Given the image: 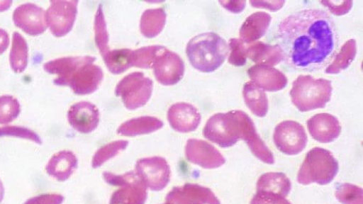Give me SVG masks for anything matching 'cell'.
<instances>
[{
    "label": "cell",
    "mask_w": 363,
    "mask_h": 204,
    "mask_svg": "<svg viewBox=\"0 0 363 204\" xmlns=\"http://www.w3.org/2000/svg\"><path fill=\"white\" fill-rule=\"evenodd\" d=\"M277 41L284 60L296 71L318 72L335 57L339 47L336 25L322 10L305 9L279 23Z\"/></svg>",
    "instance_id": "obj_1"
},
{
    "label": "cell",
    "mask_w": 363,
    "mask_h": 204,
    "mask_svg": "<svg viewBox=\"0 0 363 204\" xmlns=\"http://www.w3.org/2000/svg\"><path fill=\"white\" fill-rule=\"evenodd\" d=\"M226 41L213 32L199 34L192 38L186 47L191 64L203 73L216 72L224 63L228 55Z\"/></svg>",
    "instance_id": "obj_2"
},
{
    "label": "cell",
    "mask_w": 363,
    "mask_h": 204,
    "mask_svg": "<svg viewBox=\"0 0 363 204\" xmlns=\"http://www.w3.org/2000/svg\"><path fill=\"white\" fill-rule=\"evenodd\" d=\"M332 81L301 75L293 82L290 91L292 103L301 112L324 108L331 100Z\"/></svg>",
    "instance_id": "obj_3"
},
{
    "label": "cell",
    "mask_w": 363,
    "mask_h": 204,
    "mask_svg": "<svg viewBox=\"0 0 363 204\" xmlns=\"http://www.w3.org/2000/svg\"><path fill=\"white\" fill-rule=\"evenodd\" d=\"M339 171V164L333 153L325 149L315 147L306 154L298 176V183L308 185L331 183Z\"/></svg>",
    "instance_id": "obj_4"
},
{
    "label": "cell",
    "mask_w": 363,
    "mask_h": 204,
    "mask_svg": "<svg viewBox=\"0 0 363 204\" xmlns=\"http://www.w3.org/2000/svg\"><path fill=\"white\" fill-rule=\"evenodd\" d=\"M95 60V57H91L72 68L65 76L56 78L54 83L59 86L70 87L77 95L94 93L100 87L104 77L101 67L94 64Z\"/></svg>",
    "instance_id": "obj_5"
},
{
    "label": "cell",
    "mask_w": 363,
    "mask_h": 204,
    "mask_svg": "<svg viewBox=\"0 0 363 204\" xmlns=\"http://www.w3.org/2000/svg\"><path fill=\"white\" fill-rule=\"evenodd\" d=\"M203 135L223 148L234 146L241 140V124L238 110L217 113L208 120Z\"/></svg>",
    "instance_id": "obj_6"
},
{
    "label": "cell",
    "mask_w": 363,
    "mask_h": 204,
    "mask_svg": "<svg viewBox=\"0 0 363 204\" xmlns=\"http://www.w3.org/2000/svg\"><path fill=\"white\" fill-rule=\"evenodd\" d=\"M153 84V81L143 73H132L118 84L115 95L121 98L128 110H135L145 106L150 100Z\"/></svg>",
    "instance_id": "obj_7"
},
{
    "label": "cell",
    "mask_w": 363,
    "mask_h": 204,
    "mask_svg": "<svg viewBox=\"0 0 363 204\" xmlns=\"http://www.w3.org/2000/svg\"><path fill=\"white\" fill-rule=\"evenodd\" d=\"M78 3L77 0H52L45 16L47 25L54 36L62 38L72 30Z\"/></svg>",
    "instance_id": "obj_8"
},
{
    "label": "cell",
    "mask_w": 363,
    "mask_h": 204,
    "mask_svg": "<svg viewBox=\"0 0 363 204\" xmlns=\"http://www.w3.org/2000/svg\"><path fill=\"white\" fill-rule=\"evenodd\" d=\"M274 142L277 148L288 156H296L306 148L308 136L298 123L284 121L275 128Z\"/></svg>",
    "instance_id": "obj_9"
},
{
    "label": "cell",
    "mask_w": 363,
    "mask_h": 204,
    "mask_svg": "<svg viewBox=\"0 0 363 204\" xmlns=\"http://www.w3.org/2000/svg\"><path fill=\"white\" fill-rule=\"evenodd\" d=\"M135 173L147 188L161 191L170 181L171 169L166 159L162 157L145 158L136 164Z\"/></svg>",
    "instance_id": "obj_10"
},
{
    "label": "cell",
    "mask_w": 363,
    "mask_h": 204,
    "mask_svg": "<svg viewBox=\"0 0 363 204\" xmlns=\"http://www.w3.org/2000/svg\"><path fill=\"white\" fill-rule=\"evenodd\" d=\"M153 68L156 79L164 86H172L177 84L185 74L184 60L167 48L157 57Z\"/></svg>",
    "instance_id": "obj_11"
},
{
    "label": "cell",
    "mask_w": 363,
    "mask_h": 204,
    "mask_svg": "<svg viewBox=\"0 0 363 204\" xmlns=\"http://www.w3.org/2000/svg\"><path fill=\"white\" fill-rule=\"evenodd\" d=\"M46 13L33 4H26L16 8L13 13V21L16 27L30 36L43 33L47 28Z\"/></svg>",
    "instance_id": "obj_12"
},
{
    "label": "cell",
    "mask_w": 363,
    "mask_h": 204,
    "mask_svg": "<svg viewBox=\"0 0 363 204\" xmlns=\"http://www.w3.org/2000/svg\"><path fill=\"white\" fill-rule=\"evenodd\" d=\"M186 157L189 162L205 169H216L225 163L220 151L203 140H189L186 146Z\"/></svg>",
    "instance_id": "obj_13"
},
{
    "label": "cell",
    "mask_w": 363,
    "mask_h": 204,
    "mask_svg": "<svg viewBox=\"0 0 363 204\" xmlns=\"http://www.w3.org/2000/svg\"><path fill=\"white\" fill-rule=\"evenodd\" d=\"M169 204H221L218 197L207 187L186 183L175 187L167 196Z\"/></svg>",
    "instance_id": "obj_14"
},
{
    "label": "cell",
    "mask_w": 363,
    "mask_h": 204,
    "mask_svg": "<svg viewBox=\"0 0 363 204\" xmlns=\"http://www.w3.org/2000/svg\"><path fill=\"white\" fill-rule=\"evenodd\" d=\"M241 124V140L250 147L253 155L268 164H274L273 153L257 133L252 119L243 111L238 110Z\"/></svg>",
    "instance_id": "obj_15"
},
{
    "label": "cell",
    "mask_w": 363,
    "mask_h": 204,
    "mask_svg": "<svg viewBox=\"0 0 363 204\" xmlns=\"http://www.w3.org/2000/svg\"><path fill=\"white\" fill-rule=\"evenodd\" d=\"M124 183L112 195L109 204H144L147 199V187L135 171L124 174Z\"/></svg>",
    "instance_id": "obj_16"
},
{
    "label": "cell",
    "mask_w": 363,
    "mask_h": 204,
    "mask_svg": "<svg viewBox=\"0 0 363 204\" xmlns=\"http://www.w3.org/2000/svg\"><path fill=\"white\" fill-rule=\"evenodd\" d=\"M68 120L75 130L88 134L93 132L100 123V111L91 102L80 101L70 108Z\"/></svg>",
    "instance_id": "obj_17"
},
{
    "label": "cell",
    "mask_w": 363,
    "mask_h": 204,
    "mask_svg": "<svg viewBox=\"0 0 363 204\" xmlns=\"http://www.w3.org/2000/svg\"><path fill=\"white\" fill-rule=\"evenodd\" d=\"M313 139L320 143H331L338 139L342 128L335 116L319 113L311 117L307 123Z\"/></svg>",
    "instance_id": "obj_18"
},
{
    "label": "cell",
    "mask_w": 363,
    "mask_h": 204,
    "mask_svg": "<svg viewBox=\"0 0 363 204\" xmlns=\"http://www.w3.org/2000/svg\"><path fill=\"white\" fill-rule=\"evenodd\" d=\"M168 120L174 130L184 133L190 132L199 127L201 115L192 105L179 102L169 108Z\"/></svg>",
    "instance_id": "obj_19"
},
{
    "label": "cell",
    "mask_w": 363,
    "mask_h": 204,
    "mask_svg": "<svg viewBox=\"0 0 363 204\" xmlns=\"http://www.w3.org/2000/svg\"><path fill=\"white\" fill-rule=\"evenodd\" d=\"M247 75L262 90L277 92L284 89L288 84L286 76L273 67L262 64L252 66Z\"/></svg>",
    "instance_id": "obj_20"
},
{
    "label": "cell",
    "mask_w": 363,
    "mask_h": 204,
    "mask_svg": "<svg viewBox=\"0 0 363 204\" xmlns=\"http://www.w3.org/2000/svg\"><path fill=\"white\" fill-rule=\"evenodd\" d=\"M78 160L74 153L62 150L55 154L48 162L45 170L48 176L58 181H67L75 172Z\"/></svg>",
    "instance_id": "obj_21"
},
{
    "label": "cell",
    "mask_w": 363,
    "mask_h": 204,
    "mask_svg": "<svg viewBox=\"0 0 363 204\" xmlns=\"http://www.w3.org/2000/svg\"><path fill=\"white\" fill-rule=\"evenodd\" d=\"M270 14L258 11L250 15L242 25L240 30V40L243 43H252L267 33L271 22Z\"/></svg>",
    "instance_id": "obj_22"
},
{
    "label": "cell",
    "mask_w": 363,
    "mask_h": 204,
    "mask_svg": "<svg viewBox=\"0 0 363 204\" xmlns=\"http://www.w3.org/2000/svg\"><path fill=\"white\" fill-rule=\"evenodd\" d=\"M247 57L257 64L275 66L284 61V53L278 45L257 42L246 48Z\"/></svg>",
    "instance_id": "obj_23"
},
{
    "label": "cell",
    "mask_w": 363,
    "mask_h": 204,
    "mask_svg": "<svg viewBox=\"0 0 363 204\" xmlns=\"http://www.w3.org/2000/svg\"><path fill=\"white\" fill-rule=\"evenodd\" d=\"M164 124L157 118L142 116L132 118L124 123L118 130V133L123 136H133L150 134L162 128Z\"/></svg>",
    "instance_id": "obj_24"
},
{
    "label": "cell",
    "mask_w": 363,
    "mask_h": 204,
    "mask_svg": "<svg viewBox=\"0 0 363 204\" xmlns=\"http://www.w3.org/2000/svg\"><path fill=\"white\" fill-rule=\"evenodd\" d=\"M245 103L257 117H265L269 111V99L263 90L253 81L245 84L242 91Z\"/></svg>",
    "instance_id": "obj_25"
},
{
    "label": "cell",
    "mask_w": 363,
    "mask_h": 204,
    "mask_svg": "<svg viewBox=\"0 0 363 204\" xmlns=\"http://www.w3.org/2000/svg\"><path fill=\"white\" fill-rule=\"evenodd\" d=\"M291 190L289 178L283 173L263 174L258 180L257 191L286 198Z\"/></svg>",
    "instance_id": "obj_26"
},
{
    "label": "cell",
    "mask_w": 363,
    "mask_h": 204,
    "mask_svg": "<svg viewBox=\"0 0 363 204\" xmlns=\"http://www.w3.org/2000/svg\"><path fill=\"white\" fill-rule=\"evenodd\" d=\"M167 15L163 8L147 9L141 16L140 30L143 35L152 39L159 35L167 23Z\"/></svg>",
    "instance_id": "obj_27"
},
{
    "label": "cell",
    "mask_w": 363,
    "mask_h": 204,
    "mask_svg": "<svg viewBox=\"0 0 363 204\" xmlns=\"http://www.w3.org/2000/svg\"><path fill=\"white\" fill-rule=\"evenodd\" d=\"M10 64L15 74L23 73L28 66V46L21 34L15 31L9 57Z\"/></svg>",
    "instance_id": "obj_28"
},
{
    "label": "cell",
    "mask_w": 363,
    "mask_h": 204,
    "mask_svg": "<svg viewBox=\"0 0 363 204\" xmlns=\"http://www.w3.org/2000/svg\"><path fill=\"white\" fill-rule=\"evenodd\" d=\"M357 53V42L352 39L346 42L341 47L340 52L335 57L325 72L328 74H337L347 68L354 62Z\"/></svg>",
    "instance_id": "obj_29"
},
{
    "label": "cell",
    "mask_w": 363,
    "mask_h": 204,
    "mask_svg": "<svg viewBox=\"0 0 363 204\" xmlns=\"http://www.w3.org/2000/svg\"><path fill=\"white\" fill-rule=\"evenodd\" d=\"M166 47L160 45L143 47L137 50H131L130 56V67L150 69L157 57Z\"/></svg>",
    "instance_id": "obj_30"
},
{
    "label": "cell",
    "mask_w": 363,
    "mask_h": 204,
    "mask_svg": "<svg viewBox=\"0 0 363 204\" xmlns=\"http://www.w3.org/2000/svg\"><path fill=\"white\" fill-rule=\"evenodd\" d=\"M131 50H110L103 57L108 71L113 74L119 75L130 67V56Z\"/></svg>",
    "instance_id": "obj_31"
},
{
    "label": "cell",
    "mask_w": 363,
    "mask_h": 204,
    "mask_svg": "<svg viewBox=\"0 0 363 204\" xmlns=\"http://www.w3.org/2000/svg\"><path fill=\"white\" fill-rule=\"evenodd\" d=\"M95 43L104 57L110 51L109 35L102 5L99 6L94 19Z\"/></svg>",
    "instance_id": "obj_32"
},
{
    "label": "cell",
    "mask_w": 363,
    "mask_h": 204,
    "mask_svg": "<svg viewBox=\"0 0 363 204\" xmlns=\"http://www.w3.org/2000/svg\"><path fill=\"white\" fill-rule=\"evenodd\" d=\"M128 145V142L127 141H117L102 147L95 153L92 160V166L94 169L101 167L108 160L117 157L121 152L126 149Z\"/></svg>",
    "instance_id": "obj_33"
},
{
    "label": "cell",
    "mask_w": 363,
    "mask_h": 204,
    "mask_svg": "<svg viewBox=\"0 0 363 204\" xmlns=\"http://www.w3.org/2000/svg\"><path fill=\"white\" fill-rule=\"evenodd\" d=\"M21 112L20 102L11 96H0V125L9 124Z\"/></svg>",
    "instance_id": "obj_34"
},
{
    "label": "cell",
    "mask_w": 363,
    "mask_h": 204,
    "mask_svg": "<svg viewBox=\"0 0 363 204\" xmlns=\"http://www.w3.org/2000/svg\"><path fill=\"white\" fill-rule=\"evenodd\" d=\"M335 196L342 204H363L362 189L354 184H340L337 188Z\"/></svg>",
    "instance_id": "obj_35"
},
{
    "label": "cell",
    "mask_w": 363,
    "mask_h": 204,
    "mask_svg": "<svg viewBox=\"0 0 363 204\" xmlns=\"http://www.w3.org/2000/svg\"><path fill=\"white\" fill-rule=\"evenodd\" d=\"M4 136H13V137L30 140L36 144H42L43 142L40 136L34 131L23 127L6 126L0 128V138Z\"/></svg>",
    "instance_id": "obj_36"
},
{
    "label": "cell",
    "mask_w": 363,
    "mask_h": 204,
    "mask_svg": "<svg viewBox=\"0 0 363 204\" xmlns=\"http://www.w3.org/2000/svg\"><path fill=\"white\" fill-rule=\"evenodd\" d=\"M229 48L230 53L228 57V62L237 67L243 66L247 62L246 48L240 39H230L229 40Z\"/></svg>",
    "instance_id": "obj_37"
},
{
    "label": "cell",
    "mask_w": 363,
    "mask_h": 204,
    "mask_svg": "<svg viewBox=\"0 0 363 204\" xmlns=\"http://www.w3.org/2000/svg\"><path fill=\"white\" fill-rule=\"evenodd\" d=\"M250 204H292L286 198L277 195L258 192L255 195Z\"/></svg>",
    "instance_id": "obj_38"
},
{
    "label": "cell",
    "mask_w": 363,
    "mask_h": 204,
    "mask_svg": "<svg viewBox=\"0 0 363 204\" xmlns=\"http://www.w3.org/2000/svg\"><path fill=\"white\" fill-rule=\"evenodd\" d=\"M320 3L336 16L348 13L353 6V1H321Z\"/></svg>",
    "instance_id": "obj_39"
},
{
    "label": "cell",
    "mask_w": 363,
    "mask_h": 204,
    "mask_svg": "<svg viewBox=\"0 0 363 204\" xmlns=\"http://www.w3.org/2000/svg\"><path fill=\"white\" fill-rule=\"evenodd\" d=\"M64 199L58 194H43L28 199L23 204H62Z\"/></svg>",
    "instance_id": "obj_40"
},
{
    "label": "cell",
    "mask_w": 363,
    "mask_h": 204,
    "mask_svg": "<svg viewBox=\"0 0 363 204\" xmlns=\"http://www.w3.org/2000/svg\"><path fill=\"white\" fill-rule=\"evenodd\" d=\"M251 5L255 8H262L268 9L271 11H277L281 9L285 1H250Z\"/></svg>",
    "instance_id": "obj_41"
},
{
    "label": "cell",
    "mask_w": 363,
    "mask_h": 204,
    "mask_svg": "<svg viewBox=\"0 0 363 204\" xmlns=\"http://www.w3.org/2000/svg\"><path fill=\"white\" fill-rule=\"evenodd\" d=\"M220 4L226 10L235 13L242 12L246 6V2L242 0V1H220Z\"/></svg>",
    "instance_id": "obj_42"
},
{
    "label": "cell",
    "mask_w": 363,
    "mask_h": 204,
    "mask_svg": "<svg viewBox=\"0 0 363 204\" xmlns=\"http://www.w3.org/2000/svg\"><path fill=\"white\" fill-rule=\"evenodd\" d=\"M10 43L8 33L0 28V55H3L8 48Z\"/></svg>",
    "instance_id": "obj_43"
},
{
    "label": "cell",
    "mask_w": 363,
    "mask_h": 204,
    "mask_svg": "<svg viewBox=\"0 0 363 204\" xmlns=\"http://www.w3.org/2000/svg\"><path fill=\"white\" fill-rule=\"evenodd\" d=\"M4 196H5L4 185L1 181V179H0V203H2V201L4 198Z\"/></svg>",
    "instance_id": "obj_44"
},
{
    "label": "cell",
    "mask_w": 363,
    "mask_h": 204,
    "mask_svg": "<svg viewBox=\"0 0 363 204\" xmlns=\"http://www.w3.org/2000/svg\"><path fill=\"white\" fill-rule=\"evenodd\" d=\"M164 204H169V203H167L166 202V203H164Z\"/></svg>",
    "instance_id": "obj_45"
}]
</instances>
